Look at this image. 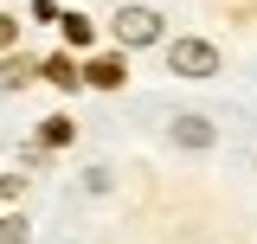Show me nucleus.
<instances>
[{
	"label": "nucleus",
	"instance_id": "1",
	"mask_svg": "<svg viewBox=\"0 0 257 244\" xmlns=\"http://www.w3.org/2000/svg\"><path fill=\"white\" fill-rule=\"evenodd\" d=\"M167 71H180V77H212V71H219V52H212L206 39H174V45H167Z\"/></svg>",
	"mask_w": 257,
	"mask_h": 244
},
{
	"label": "nucleus",
	"instance_id": "2",
	"mask_svg": "<svg viewBox=\"0 0 257 244\" xmlns=\"http://www.w3.org/2000/svg\"><path fill=\"white\" fill-rule=\"evenodd\" d=\"M116 39H122V45H155L161 39V13L155 7H122V13H116Z\"/></svg>",
	"mask_w": 257,
	"mask_h": 244
},
{
	"label": "nucleus",
	"instance_id": "3",
	"mask_svg": "<svg viewBox=\"0 0 257 244\" xmlns=\"http://www.w3.org/2000/svg\"><path fill=\"white\" fill-rule=\"evenodd\" d=\"M174 142H180V148H212V122L206 116H180L174 122Z\"/></svg>",
	"mask_w": 257,
	"mask_h": 244
},
{
	"label": "nucleus",
	"instance_id": "4",
	"mask_svg": "<svg viewBox=\"0 0 257 244\" xmlns=\"http://www.w3.org/2000/svg\"><path fill=\"white\" fill-rule=\"evenodd\" d=\"M84 77H90L96 90H116L128 71H122V58H90V64H84Z\"/></svg>",
	"mask_w": 257,
	"mask_h": 244
},
{
	"label": "nucleus",
	"instance_id": "5",
	"mask_svg": "<svg viewBox=\"0 0 257 244\" xmlns=\"http://www.w3.org/2000/svg\"><path fill=\"white\" fill-rule=\"evenodd\" d=\"M39 71H45V77H52L58 90H77V77H84V71H77V64H71V58H45V64H39Z\"/></svg>",
	"mask_w": 257,
	"mask_h": 244
},
{
	"label": "nucleus",
	"instance_id": "6",
	"mask_svg": "<svg viewBox=\"0 0 257 244\" xmlns=\"http://www.w3.org/2000/svg\"><path fill=\"white\" fill-rule=\"evenodd\" d=\"M26 84H32V64L26 58H7V64H0V90H26Z\"/></svg>",
	"mask_w": 257,
	"mask_h": 244
},
{
	"label": "nucleus",
	"instance_id": "7",
	"mask_svg": "<svg viewBox=\"0 0 257 244\" xmlns=\"http://www.w3.org/2000/svg\"><path fill=\"white\" fill-rule=\"evenodd\" d=\"M58 26H64V39H71V45H90V20H77V13H64Z\"/></svg>",
	"mask_w": 257,
	"mask_h": 244
},
{
	"label": "nucleus",
	"instance_id": "8",
	"mask_svg": "<svg viewBox=\"0 0 257 244\" xmlns=\"http://www.w3.org/2000/svg\"><path fill=\"white\" fill-rule=\"evenodd\" d=\"M0 244H26V218H0Z\"/></svg>",
	"mask_w": 257,
	"mask_h": 244
},
{
	"label": "nucleus",
	"instance_id": "9",
	"mask_svg": "<svg viewBox=\"0 0 257 244\" xmlns=\"http://www.w3.org/2000/svg\"><path fill=\"white\" fill-rule=\"evenodd\" d=\"M58 142H71V122L52 116V122H45V148H58Z\"/></svg>",
	"mask_w": 257,
	"mask_h": 244
},
{
	"label": "nucleus",
	"instance_id": "10",
	"mask_svg": "<svg viewBox=\"0 0 257 244\" xmlns=\"http://www.w3.org/2000/svg\"><path fill=\"white\" fill-rule=\"evenodd\" d=\"M20 186H26V174H0V199H20Z\"/></svg>",
	"mask_w": 257,
	"mask_h": 244
},
{
	"label": "nucleus",
	"instance_id": "11",
	"mask_svg": "<svg viewBox=\"0 0 257 244\" xmlns=\"http://www.w3.org/2000/svg\"><path fill=\"white\" fill-rule=\"evenodd\" d=\"M13 39H20V20H7V13H0V52H7Z\"/></svg>",
	"mask_w": 257,
	"mask_h": 244
}]
</instances>
